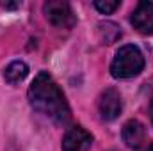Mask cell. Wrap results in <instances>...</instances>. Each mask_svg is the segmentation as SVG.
<instances>
[{"instance_id": "cell-1", "label": "cell", "mask_w": 153, "mask_h": 151, "mask_svg": "<svg viewBox=\"0 0 153 151\" xmlns=\"http://www.w3.org/2000/svg\"><path fill=\"white\" fill-rule=\"evenodd\" d=\"M29 101L34 110L50 117L57 124H66L70 121V107L64 100V94L46 71L38 73L30 84Z\"/></svg>"}, {"instance_id": "cell-2", "label": "cell", "mask_w": 153, "mask_h": 151, "mask_svg": "<svg viewBox=\"0 0 153 151\" xmlns=\"http://www.w3.org/2000/svg\"><path fill=\"white\" fill-rule=\"evenodd\" d=\"M144 68V55L134 44H125L116 52L111 64V73L114 78H132L139 75Z\"/></svg>"}, {"instance_id": "cell-3", "label": "cell", "mask_w": 153, "mask_h": 151, "mask_svg": "<svg viewBox=\"0 0 153 151\" xmlns=\"http://www.w3.org/2000/svg\"><path fill=\"white\" fill-rule=\"evenodd\" d=\"M46 20L57 29H71L76 18L71 11V5L64 0H50L43 5Z\"/></svg>"}, {"instance_id": "cell-4", "label": "cell", "mask_w": 153, "mask_h": 151, "mask_svg": "<svg viewBox=\"0 0 153 151\" xmlns=\"http://www.w3.org/2000/svg\"><path fill=\"white\" fill-rule=\"evenodd\" d=\"M121 96L119 93L116 91L114 87H109L102 93L100 100H98V110H100V115L102 119L105 121H114L116 117L121 114Z\"/></svg>"}, {"instance_id": "cell-5", "label": "cell", "mask_w": 153, "mask_h": 151, "mask_svg": "<svg viewBox=\"0 0 153 151\" xmlns=\"http://www.w3.org/2000/svg\"><path fill=\"white\" fill-rule=\"evenodd\" d=\"M93 144V135L82 126H73L66 132L62 139V151H89Z\"/></svg>"}, {"instance_id": "cell-6", "label": "cell", "mask_w": 153, "mask_h": 151, "mask_svg": "<svg viewBox=\"0 0 153 151\" xmlns=\"http://www.w3.org/2000/svg\"><path fill=\"white\" fill-rule=\"evenodd\" d=\"M130 21L141 34H153V2H139Z\"/></svg>"}, {"instance_id": "cell-7", "label": "cell", "mask_w": 153, "mask_h": 151, "mask_svg": "<svg viewBox=\"0 0 153 151\" xmlns=\"http://www.w3.org/2000/svg\"><path fill=\"white\" fill-rule=\"evenodd\" d=\"M121 137H123V142L132 148V150H139L143 148L144 141H146V130H144V124L137 119H130L125 126H123V132H121Z\"/></svg>"}, {"instance_id": "cell-8", "label": "cell", "mask_w": 153, "mask_h": 151, "mask_svg": "<svg viewBox=\"0 0 153 151\" xmlns=\"http://www.w3.org/2000/svg\"><path fill=\"white\" fill-rule=\"evenodd\" d=\"M27 75H29V66H27L25 62H22V61L11 62V64L5 68V71H4V78H5L9 84H18V82H22Z\"/></svg>"}, {"instance_id": "cell-9", "label": "cell", "mask_w": 153, "mask_h": 151, "mask_svg": "<svg viewBox=\"0 0 153 151\" xmlns=\"http://www.w3.org/2000/svg\"><path fill=\"white\" fill-rule=\"evenodd\" d=\"M98 32H100V38H102V41H103L105 44H112L114 41H117V39L121 38L119 27L114 25V23H109V21L100 23V25H98Z\"/></svg>"}, {"instance_id": "cell-10", "label": "cell", "mask_w": 153, "mask_h": 151, "mask_svg": "<svg viewBox=\"0 0 153 151\" xmlns=\"http://www.w3.org/2000/svg\"><path fill=\"white\" fill-rule=\"evenodd\" d=\"M94 7L102 14H111V13H114L116 9L119 7V2L117 0H96L94 2Z\"/></svg>"}, {"instance_id": "cell-11", "label": "cell", "mask_w": 153, "mask_h": 151, "mask_svg": "<svg viewBox=\"0 0 153 151\" xmlns=\"http://www.w3.org/2000/svg\"><path fill=\"white\" fill-rule=\"evenodd\" d=\"M150 117H152V123H153V98H152V103H150Z\"/></svg>"}, {"instance_id": "cell-12", "label": "cell", "mask_w": 153, "mask_h": 151, "mask_svg": "<svg viewBox=\"0 0 153 151\" xmlns=\"http://www.w3.org/2000/svg\"><path fill=\"white\" fill-rule=\"evenodd\" d=\"M143 151H153V142H150V144H148V146H146Z\"/></svg>"}]
</instances>
